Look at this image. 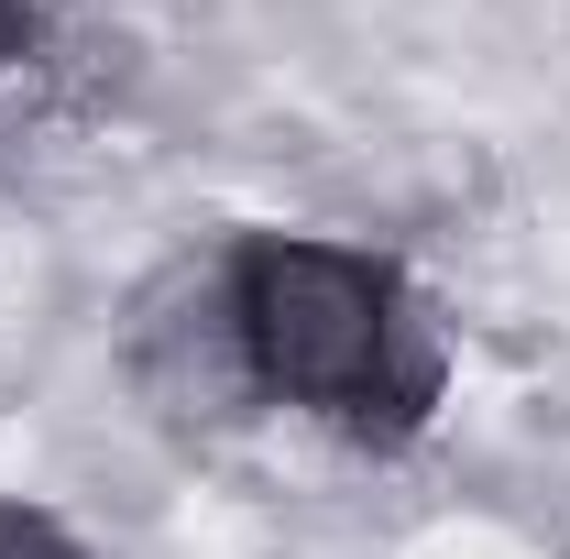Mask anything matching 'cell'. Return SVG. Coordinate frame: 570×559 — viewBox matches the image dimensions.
I'll list each match as a JSON object with an SVG mask.
<instances>
[{
  "instance_id": "1",
  "label": "cell",
  "mask_w": 570,
  "mask_h": 559,
  "mask_svg": "<svg viewBox=\"0 0 570 559\" xmlns=\"http://www.w3.org/2000/svg\"><path fill=\"white\" fill-rule=\"evenodd\" d=\"M230 318L264 362V384L307 395V406H341L362 439H406L439 395V351L406 318V296L384 264L330 253V242H253L242 285H230Z\"/></svg>"
},
{
  "instance_id": "2",
  "label": "cell",
  "mask_w": 570,
  "mask_h": 559,
  "mask_svg": "<svg viewBox=\"0 0 570 559\" xmlns=\"http://www.w3.org/2000/svg\"><path fill=\"white\" fill-rule=\"evenodd\" d=\"M0 559H88V549H77L56 516H33V504H0Z\"/></svg>"
},
{
  "instance_id": "3",
  "label": "cell",
  "mask_w": 570,
  "mask_h": 559,
  "mask_svg": "<svg viewBox=\"0 0 570 559\" xmlns=\"http://www.w3.org/2000/svg\"><path fill=\"white\" fill-rule=\"evenodd\" d=\"M22 22H33V11H22V0H0V67L22 56Z\"/></svg>"
}]
</instances>
